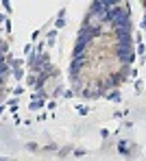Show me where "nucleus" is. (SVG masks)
I'll return each instance as SVG.
<instances>
[{
  "label": "nucleus",
  "mask_w": 146,
  "mask_h": 161,
  "mask_svg": "<svg viewBox=\"0 0 146 161\" xmlns=\"http://www.w3.org/2000/svg\"><path fill=\"white\" fill-rule=\"evenodd\" d=\"M144 7H146V0H144Z\"/></svg>",
  "instance_id": "1"
}]
</instances>
